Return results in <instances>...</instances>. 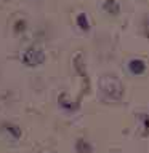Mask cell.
Listing matches in <instances>:
<instances>
[{
    "instance_id": "1",
    "label": "cell",
    "mask_w": 149,
    "mask_h": 153,
    "mask_svg": "<svg viewBox=\"0 0 149 153\" xmlns=\"http://www.w3.org/2000/svg\"><path fill=\"white\" fill-rule=\"evenodd\" d=\"M128 69L132 74L135 75H139V74H143L144 69H146V64H144L143 61H139V59H132L128 62Z\"/></svg>"
}]
</instances>
